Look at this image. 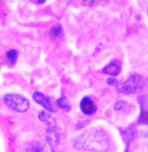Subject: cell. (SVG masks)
Listing matches in <instances>:
<instances>
[{
	"label": "cell",
	"instance_id": "cell-5",
	"mask_svg": "<svg viewBox=\"0 0 148 152\" xmlns=\"http://www.w3.org/2000/svg\"><path fill=\"white\" fill-rule=\"evenodd\" d=\"M33 98L35 102L44 107L49 112H54L55 109L51 100L43 94L40 92H35L33 94Z\"/></svg>",
	"mask_w": 148,
	"mask_h": 152
},
{
	"label": "cell",
	"instance_id": "cell-10",
	"mask_svg": "<svg viewBox=\"0 0 148 152\" xmlns=\"http://www.w3.org/2000/svg\"><path fill=\"white\" fill-rule=\"evenodd\" d=\"M6 56L11 65H14L18 58V53L16 49H11L6 52Z\"/></svg>",
	"mask_w": 148,
	"mask_h": 152
},
{
	"label": "cell",
	"instance_id": "cell-9",
	"mask_svg": "<svg viewBox=\"0 0 148 152\" xmlns=\"http://www.w3.org/2000/svg\"><path fill=\"white\" fill-rule=\"evenodd\" d=\"M146 100H147L143 97L140 98L139 100L141 107V113L140 116V121L142 123L147 124L148 121V113L147 111L145 110L147 104Z\"/></svg>",
	"mask_w": 148,
	"mask_h": 152
},
{
	"label": "cell",
	"instance_id": "cell-16",
	"mask_svg": "<svg viewBox=\"0 0 148 152\" xmlns=\"http://www.w3.org/2000/svg\"><path fill=\"white\" fill-rule=\"evenodd\" d=\"M45 2V1H37V4H44Z\"/></svg>",
	"mask_w": 148,
	"mask_h": 152
},
{
	"label": "cell",
	"instance_id": "cell-14",
	"mask_svg": "<svg viewBox=\"0 0 148 152\" xmlns=\"http://www.w3.org/2000/svg\"><path fill=\"white\" fill-rule=\"evenodd\" d=\"M127 103L126 101L123 100L117 101L114 105V109L116 110H120L123 109L127 106Z\"/></svg>",
	"mask_w": 148,
	"mask_h": 152
},
{
	"label": "cell",
	"instance_id": "cell-6",
	"mask_svg": "<svg viewBox=\"0 0 148 152\" xmlns=\"http://www.w3.org/2000/svg\"><path fill=\"white\" fill-rule=\"evenodd\" d=\"M121 70L120 64L117 61H112L103 69V73L112 76L119 75Z\"/></svg>",
	"mask_w": 148,
	"mask_h": 152
},
{
	"label": "cell",
	"instance_id": "cell-7",
	"mask_svg": "<svg viewBox=\"0 0 148 152\" xmlns=\"http://www.w3.org/2000/svg\"><path fill=\"white\" fill-rule=\"evenodd\" d=\"M46 139L47 143L51 147L57 145L59 141V134L56 126L48 127L46 133Z\"/></svg>",
	"mask_w": 148,
	"mask_h": 152
},
{
	"label": "cell",
	"instance_id": "cell-3",
	"mask_svg": "<svg viewBox=\"0 0 148 152\" xmlns=\"http://www.w3.org/2000/svg\"><path fill=\"white\" fill-rule=\"evenodd\" d=\"M144 86V78L139 74H133L122 85L118 88V90L125 94H133L141 92Z\"/></svg>",
	"mask_w": 148,
	"mask_h": 152
},
{
	"label": "cell",
	"instance_id": "cell-11",
	"mask_svg": "<svg viewBox=\"0 0 148 152\" xmlns=\"http://www.w3.org/2000/svg\"><path fill=\"white\" fill-rule=\"evenodd\" d=\"M56 104L59 107L62 109H64L66 110L69 111L71 109V107L68 104L67 102L66 101V98L64 95L57 100L56 102Z\"/></svg>",
	"mask_w": 148,
	"mask_h": 152
},
{
	"label": "cell",
	"instance_id": "cell-15",
	"mask_svg": "<svg viewBox=\"0 0 148 152\" xmlns=\"http://www.w3.org/2000/svg\"><path fill=\"white\" fill-rule=\"evenodd\" d=\"M107 83L109 85L114 86L117 88H118L119 86L118 81L115 78H112V77L108 78V80H107Z\"/></svg>",
	"mask_w": 148,
	"mask_h": 152
},
{
	"label": "cell",
	"instance_id": "cell-2",
	"mask_svg": "<svg viewBox=\"0 0 148 152\" xmlns=\"http://www.w3.org/2000/svg\"><path fill=\"white\" fill-rule=\"evenodd\" d=\"M6 105L13 110L19 113H24L29 108L30 102L27 98L20 94H11L4 98Z\"/></svg>",
	"mask_w": 148,
	"mask_h": 152
},
{
	"label": "cell",
	"instance_id": "cell-4",
	"mask_svg": "<svg viewBox=\"0 0 148 152\" xmlns=\"http://www.w3.org/2000/svg\"><path fill=\"white\" fill-rule=\"evenodd\" d=\"M80 107L82 113L88 115H93L97 109L94 101L90 97L88 96H85L81 100Z\"/></svg>",
	"mask_w": 148,
	"mask_h": 152
},
{
	"label": "cell",
	"instance_id": "cell-8",
	"mask_svg": "<svg viewBox=\"0 0 148 152\" xmlns=\"http://www.w3.org/2000/svg\"><path fill=\"white\" fill-rule=\"evenodd\" d=\"M38 117L40 121L48 125V127L56 126V123L51 115L48 113L42 111L40 112Z\"/></svg>",
	"mask_w": 148,
	"mask_h": 152
},
{
	"label": "cell",
	"instance_id": "cell-12",
	"mask_svg": "<svg viewBox=\"0 0 148 152\" xmlns=\"http://www.w3.org/2000/svg\"><path fill=\"white\" fill-rule=\"evenodd\" d=\"M36 152H55V151L52 147L48 143L43 146L37 145Z\"/></svg>",
	"mask_w": 148,
	"mask_h": 152
},
{
	"label": "cell",
	"instance_id": "cell-1",
	"mask_svg": "<svg viewBox=\"0 0 148 152\" xmlns=\"http://www.w3.org/2000/svg\"><path fill=\"white\" fill-rule=\"evenodd\" d=\"M75 148L93 152H106L110 147L106 133L98 129H89L81 133L74 142Z\"/></svg>",
	"mask_w": 148,
	"mask_h": 152
},
{
	"label": "cell",
	"instance_id": "cell-13",
	"mask_svg": "<svg viewBox=\"0 0 148 152\" xmlns=\"http://www.w3.org/2000/svg\"><path fill=\"white\" fill-rule=\"evenodd\" d=\"M62 28L60 25L55 26L51 29V33L54 37H59L62 33Z\"/></svg>",
	"mask_w": 148,
	"mask_h": 152
}]
</instances>
